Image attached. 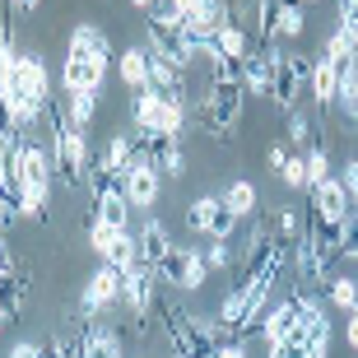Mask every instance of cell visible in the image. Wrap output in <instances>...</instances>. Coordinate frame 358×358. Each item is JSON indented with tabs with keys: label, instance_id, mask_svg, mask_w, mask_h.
<instances>
[{
	"label": "cell",
	"instance_id": "6da1fadb",
	"mask_svg": "<svg viewBox=\"0 0 358 358\" xmlns=\"http://www.w3.org/2000/svg\"><path fill=\"white\" fill-rule=\"evenodd\" d=\"M47 121H52V163H56V173H61V182L84 186L93 177V168H98V154L89 149V135L75 131L56 103L47 107Z\"/></svg>",
	"mask_w": 358,
	"mask_h": 358
},
{
	"label": "cell",
	"instance_id": "7a4b0ae2",
	"mask_svg": "<svg viewBox=\"0 0 358 358\" xmlns=\"http://www.w3.org/2000/svg\"><path fill=\"white\" fill-rule=\"evenodd\" d=\"M5 173H10V182L19 186V196H24V191H52L56 163H52V154H47L33 135H19L14 149L5 154Z\"/></svg>",
	"mask_w": 358,
	"mask_h": 358
},
{
	"label": "cell",
	"instance_id": "3957f363",
	"mask_svg": "<svg viewBox=\"0 0 358 358\" xmlns=\"http://www.w3.org/2000/svg\"><path fill=\"white\" fill-rule=\"evenodd\" d=\"M307 70H312V56L275 42V84H270V103H275L279 112H293V103H298V93H303V84H307Z\"/></svg>",
	"mask_w": 358,
	"mask_h": 358
},
{
	"label": "cell",
	"instance_id": "277c9868",
	"mask_svg": "<svg viewBox=\"0 0 358 358\" xmlns=\"http://www.w3.org/2000/svg\"><path fill=\"white\" fill-rule=\"evenodd\" d=\"M242 112H247V89H242V84H210L205 103H200V121H205L219 140L238 131Z\"/></svg>",
	"mask_w": 358,
	"mask_h": 358
},
{
	"label": "cell",
	"instance_id": "5b68a950",
	"mask_svg": "<svg viewBox=\"0 0 358 358\" xmlns=\"http://www.w3.org/2000/svg\"><path fill=\"white\" fill-rule=\"evenodd\" d=\"M154 275H159V284H173V289H182V293H196L200 284L210 279V266H205V252H200V247H173Z\"/></svg>",
	"mask_w": 358,
	"mask_h": 358
},
{
	"label": "cell",
	"instance_id": "8992f818",
	"mask_svg": "<svg viewBox=\"0 0 358 358\" xmlns=\"http://www.w3.org/2000/svg\"><path fill=\"white\" fill-rule=\"evenodd\" d=\"M89 247H93V256L112 270L145 266V261H140V238H131V233H112V228L89 224Z\"/></svg>",
	"mask_w": 358,
	"mask_h": 358
},
{
	"label": "cell",
	"instance_id": "52a82bcc",
	"mask_svg": "<svg viewBox=\"0 0 358 358\" xmlns=\"http://www.w3.org/2000/svg\"><path fill=\"white\" fill-rule=\"evenodd\" d=\"M117 303H121V270L98 261V270L89 275V284H84V293H80V317L98 321L107 307H117Z\"/></svg>",
	"mask_w": 358,
	"mask_h": 358
},
{
	"label": "cell",
	"instance_id": "ba28073f",
	"mask_svg": "<svg viewBox=\"0 0 358 358\" xmlns=\"http://www.w3.org/2000/svg\"><path fill=\"white\" fill-rule=\"evenodd\" d=\"M307 196H312V224L340 228L349 214H354V200H349V191H345V182H340V173L326 177L321 186H312Z\"/></svg>",
	"mask_w": 358,
	"mask_h": 358
},
{
	"label": "cell",
	"instance_id": "9c48e42d",
	"mask_svg": "<svg viewBox=\"0 0 358 358\" xmlns=\"http://www.w3.org/2000/svg\"><path fill=\"white\" fill-rule=\"evenodd\" d=\"M154 284H159V275H154L149 266L121 270V303H126V312H131L135 331H145V317H149V307H154Z\"/></svg>",
	"mask_w": 358,
	"mask_h": 358
},
{
	"label": "cell",
	"instance_id": "30bf717a",
	"mask_svg": "<svg viewBox=\"0 0 358 358\" xmlns=\"http://www.w3.org/2000/svg\"><path fill=\"white\" fill-rule=\"evenodd\" d=\"M121 191L131 200V210H154V205H159V191H163V173L140 154V159L131 163V173L121 177Z\"/></svg>",
	"mask_w": 358,
	"mask_h": 358
},
{
	"label": "cell",
	"instance_id": "8fae6325",
	"mask_svg": "<svg viewBox=\"0 0 358 358\" xmlns=\"http://www.w3.org/2000/svg\"><path fill=\"white\" fill-rule=\"evenodd\" d=\"M103 80H107L103 61L80 56V52H66V61H61V89L66 93H103Z\"/></svg>",
	"mask_w": 358,
	"mask_h": 358
},
{
	"label": "cell",
	"instance_id": "7c38bea8",
	"mask_svg": "<svg viewBox=\"0 0 358 358\" xmlns=\"http://www.w3.org/2000/svg\"><path fill=\"white\" fill-rule=\"evenodd\" d=\"M135 159H140L135 135H131V131H117V135L103 145V154H98V168H93V173H103V177H112V182H121V177L131 173Z\"/></svg>",
	"mask_w": 358,
	"mask_h": 358
},
{
	"label": "cell",
	"instance_id": "4fadbf2b",
	"mask_svg": "<svg viewBox=\"0 0 358 358\" xmlns=\"http://www.w3.org/2000/svg\"><path fill=\"white\" fill-rule=\"evenodd\" d=\"M270 84H275V42L256 47L242 61V89H247V98H270Z\"/></svg>",
	"mask_w": 358,
	"mask_h": 358
},
{
	"label": "cell",
	"instance_id": "5bb4252c",
	"mask_svg": "<svg viewBox=\"0 0 358 358\" xmlns=\"http://www.w3.org/2000/svg\"><path fill=\"white\" fill-rule=\"evenodd\" d=\"M256 331H261V340H266V345H284V340L298 331V298H284V303L266 307V312H261V321H256Z\"/></svg>",
	"mask_w": 358,
	"mask_h": 358
},
{
	"label": "cell",
	"instance_id": "9a60e30c",
	"mask_svg": "<svg viewBox=\"0 0 358 358\" xmlns=\"http://www.w3.org/2000/svg\"><path fill=\"white\" fill-rule=\"evenodd\" d=\"M66 52H80V56H93V61H103V66H117V56H112V42L98 24H75L70 28V42Z\"/></svg>",
	"mask_w": 358,
	"mask_h": 358
},
{
	"label": "cell",
	"instance_id": "2e32d148",
	"mask_svg": "<svg viewBox=\"0 0 358 358\" xmlns=\"http://www.w3.org/2000/svg\"><path fill=\"white\" fill-rule=\"evenodd\" d=\"M307 84H312V98H317V107L326 112V107H335V93H340V66H335L331 56H312V70H307Z\"/></svg>",
	"mask_w": 358,
	"mask_h": 358
},
{
	"label": "cell",
	"instance_id": "e0dca14e",
	"mask_svg": "<svg viewBox=\"0 0 358 358\" xmlns=\"http://www.w3.org/2000/svg\"><path fill=\"white\" fill-rule=\"evenodd\" d=\"M135 238H140V261H145L149 270H159V266H163V256H168V252L177 247V242L168 238V228H163V219H145Z\"/></svg>",
	"mask_w": 358,
	"mask_h": 358
},
{
	"label": "cell",
	"instance_id": "ac0fdd59",
	"mask_svg": "<svg viewBox=\"0 0 358 358\" xmlns=\"http://www.w3.org/2000/svg\"><path fill=\"white\" fill-rule=\"evenodd\" d=\"M117 75L131 93L149 89V47H126V52L117 56Z\"/></svg>",
	"mask_w": 358,
	"mask_h": 358
},
{
	"label": "cell",
	"instance_id": "d6986e66",
	"mask_svg": "<svg viewBox=\"0 0 358 358\" xmlns=\"http://www.w3.org/2000/svg\"><path fill=\"white\" fill-rule=\"evenodd\" d=\"M252 52H256V38L238 24V19H233V24H224L219 33H214V56H233V61H247Z\"/></svg>",
	"mask_w": 358,
	"mask_h": 358
},
{
	"label": "cell",
	"instance_id": "ffe728a7",
	"mask_svg": "<svg viewBox=\"0 0 358 358\" xmlns=\"http://www.w3.org/2000/svg\"><path fill=\"white\" fill-rule=\"evenodd\" d=\"M159 112H163V98H159L154 89H140V93H131V121H135V131L159 135Z\"/></svg>",
	"mask_w": 358,
	"mask_h": 358
},
{
	"label": "cell",
	"instance_id": "44dd1931",
	"mask_svg": "<svg viewBox=\"0 0 358 358\" xmlns=\"http://www.w3.org/2000/svg\"><path fill=\"white\" fill-rule=\"evenodd\" d=\"M219 200H224V205L238 214V219H252L256 205H261V191H256L247 177H238V182H228V186H224V196H219Z\"/></svg>",
	"mask_w": 358,
	"mask_h": 358
},
{
	"label": "cell",
	"instance_id": "7402d4cb",
	"mask_svg": "<svg viewBox=\"0 0 358 358\" xmlns=\"http://www.w3.org/2000/svg\"><path fill=\"white\" fill-rule=\"evenodd\" d=\"M98 98H103V93H66V107H61V112H66V121L75 126V131H89L93 126V117H98Z\"/></svg>",
	"mask_w": 358,
	"mask_h": 358
},
{
	"label": "cell",
	"instance_id": "603a6c76",
	"mask_svg": "<svg viewBox=\"0 0 358 358\" xmlns=\"http://www.w3.org/2000/svg\"><path fill=\"white\" fill-rule=\"evenodd\" d=\"M252 10H256V42L261 47L279 42V10H284V0H252Z\"/></svg>",
	"mask_w": 358,
	"mask_h": 358
},
{
	"label": "cell",
	"instance_id": "cb8c5ba5",
	"mask_svg": "<svg viewBox=\"0 0 358 358\" xmlns=\"http://www.w3.org/2000/svg\"><path fill=\"white\" fill-rule=\"evenodd\" d=\"M335 107L349 117V126H358V61H354V66H340V93H335Z\"/></svg>",
	"mask_w": 358,
	"mask_h": 358
},
{
	"label": "cell",
	"instance_id": "d4e9b609",
	"mask_svg": "<svg viewBox=\"0 0 358 358\" xmlns=\"http://www.w3.org/2000/svg\"><path fill=\"white\" fill-rule=\"evenodd\" d=\"M321 56H331L335 66H354V61H358V42L335 24L331 33H326V42H321Z\"/></svg>",
	"mask_w": 358,
	"mask_h": 358
},
{
	"label": "cell",
	"instance_id": "484cf974",
	"mask_svg": "<svg viewBox=\"0 0 358 358\" xmlns=\"http://www.w3.org/2000/svg\"><path fill=\"white\" fill-rule=\"evenodd\" d=\"M182 131H186V98H163L159 135H168V140H182Z\"/></svg>",
	"mask_w": 358,
	"mask_h": 358
},
{
	"label": "cell",
	"instance_id": "4316f807",
	"mask_svg": "<svg viewBox=\"0 0 358 358\" xmlns=\"http://www.w3.org/2000/svg\"><path fill=\"white\" fill-rule=\"evenodd\" d=\"M303 33H307V5L284 0V10H279V42H298Z\"/></svg>",
	"mask_w": 358,
	"mask_h": 358
},
{
	"label": "cell",
	"instance_id": "83f0119b",
	"mask_svg": "<svg viewBox=\"0 0 358 358\" xmlns=\"http://www.w3.org/2000/svg\"><path fill=\"white\" fill-rule=\"evenodd\" d=\"M19 307H24V275L19 270H5L0 275V312L5 317H19Z\"/></svg>",
	"mask_w": 358,
	"mask_h": 358
},
{
	"label": "cell",
	"instance_id": "f1b7e54d",
	"mask_svg": "<svg viewBox=\"0 0 358 358\" xmlns=\"http://www.w3.org/2000/svg\"><path fill=\"white\" fill-rule=\"evenodd\" d=\"M214 210H219V196H196L191 205H186V228L191 233H210V219H214Z\"/></svg>",
	"mask_w": 358,
	"mask_h": 358
},
{
	"label": "cell",
	"instance_id": "f546056e",
	"mask_svg": "<svg viewBox=\"0 0 358 358\" xmlns=\"http://www.w3.org/2000/svg\"><path fill=\"white\" fill-rule=\"evenodd\" d=\"M238 224H242V219H238L233 210H228L224 200H219V210H214V219H210V233H205V238H210V242H233Z\"/></svg>",
	"mask_w": 358,
	"mask_h": 358
},
{
	"label": "cell",
	"instance_id": "4dcf8cb0",
	"mask_svg": "<svg viewBox=\"0 0 358 358\" xmlns=\"http://www.w3.org/2000/svg\"><path fill=\"white\" fill-rule=\"evenodd\" d=\"M279 182L289 191H312V177H307V159L303 154H289V163L279 168Z\"/></svg>",
	"mask_w": 358,
	"mask_h": 358
},
{
	"label": "cell",
	"instance_id": "1f68e13d",
	"mask_svg": "<svg viewBox=\"0 0 358 358\" xmlns=\"http://www.w3.org/2000/svg\"><path fill=\"white\" fill-rule=\"evenodd\" d=\"M303 159H307V177H312V186H321L326 177H335V168H331V154L321 145H307L303 149Z\"/></svg>",
	"mask_w": 358,
	"mask_h": 358
},
{
	"label": "cell",
	"instance_id": "d6a6232c",
	"mask_svg": "<svg viewBox=\"0 0 358 358\" xmlns=\"http://www.w3.org/2000/svg\"><path fill=\"white\" fill-rule=\"evenodd\" d=\"M331 303L340 307V312H354V307H358V279L335 275V279H331Z\"/></svg>",
	"mask_w": 358,
	"mask_h": 358
},
{
	"label": "cell",
	"instance_id": "836d02e7",
	"mask_svg": "<svg viewBox=\"0 0 358 358\" xmlns=\"http://www.w3.org/2000/svg\"><path fill=\"white\" fill-rule=\"evenodd\" d=\"M210 84H242V61H233V56H210Z\"/></svg>",
	"mask_w": 358,
	"mask_h": 358
},
{
	"label": "cell",
	"instance_id": "e575fe53",
	"mask_svg": "<svg viewBox=\"0 0 358 358\" xmlns=\"http://www.w3.org/2000/svg\"><path fill=\"white\" fill-rule=\"evenodd\" d=\"M266 358H307V340H303V331H293L284 345H266Z\"/></svg>",
	"mask_w": 358,
	"mask_h": 358
},
{
	"label": "cell",
	"instance_id": "d590c367",
	"mask_svg": "<svg viewBox=\"0 0 358 358\" xmlns=\"http://www.w3.org/2000/svg\"><path fill=\"white\" fill-rule=\"evenodd\" d=\"M340 256H349V261H358V210L349 214L345 224H340Z\"/></svg>",
	"mask_w": 358,
	"mask_h": 358
},
{
	"label": "cell",
	"instance_id": "8d00e7d4",
	"mask_svg": "<svg viewBox=\"0 0 358 358\" xmlns=\"http://www.w3.org/2000/svg\"><path fill=\"white\" fill-rule=\"evenodd\" d=\"M289 145H298V149H307L312 145V121L303 117V112H289V135H284Z\"/></svg>",
	"mask_w": 358,
	"mask_h": 358
},
{
	"label": "cell",
	"instance_id": "74e56055",
	"mask_svg": "<svg viewBox=\"0 0 358 358\" xmlns=\"http://www.w3.org/2000/svg\"><path fill=\"white\" fill-rule=\"evenodd\" d=\"M205 266H210V270H228V266H233V242H210Z\"/></svg>",
	"mask_w": 358,
	"mask_h": 358
},
{
	"label": "cell",
	"instance_id": "f35d334b",
	"mask_svg": "<svg viewBox=\"0 0 358 358\" xmlns=\"http://www.w3.org/2000/svg\"><path fill=\"white\" fill-rule=\"evenodd\" d=\"M340 182H345L349 200H354V210H358V159H349L345 168H340Z\"/></svg>",
	"mask_w": 358,
	"mask_h": 358
},
{
	"label": "cell",
	"instance_id": "ab89813d",
	"mask_svg": "<svg viewBox=\"0 0 358 358\" xmlns=\"http://www.w3.org/2000/svg\"><path fill=\"white\" fill-rule=\"evenodd\" d=\"M214 358H252V354H247V345H242V340H224V345L214 349Z\"/></svg>",
	"mask_w": 358,
	"mask_h": 358
},
{
	"label": "cell",
	"instance_id": "60d3db41",
	"mask_svg": "<svg viewBox=\"0 0 358 358\" xmlns=\"http://www.w3.org/2000/svg\"><path fill=\"white\" fill-rule=\"evenodd\" d=\"M5 358H42V345H33V340H19V345H10V354Z\"/></svg>",
	"mask_w": 358,
	"mask_h": 358
},
{
	"label": "cell",
	"instance_id": "b9f144b4",
	"mask_svg": "<svg viewBox=\"0 0 358 358\" xmlns=\"http://www.w3.org/2000/svg\"><path fill=\"white\" fill-rule=\"evenodd\" d=\"M266 163H270V173H279V168L289 163V149H284V145H270L266 149Z\"/></svg>",
	"mask_w": 358,
	"mask_h": 358
},
{
	"label": "cell",
	"instance_id": "7bdbcfd3",
	"mask_svg": "<svg viewBox=\"0 0 358 358\" xmlns=\"http://www.w3.org/2000/svg\"><path fill=\"white\" fill-rule=\"evenodd\" d=\"M345 340L358 349V307H354V312H345Z\"/></svg>",
	"mask_w": 358,
	"mask_h": 358
},
{
	"label": "cell",
	"instance_id": "ee69618b",
	"mask_svg": "<svg viewBox=\"0 0 358 358\" xmlns=\"http://www.w3.org/2000/svg\"><path fill=\"white\" fill-rule=\"evenodd\" d=\"M5 5H10V14H19V10H38V0H5Z\"/></svg>",
	"mask_w": 358,
	"mask_h": 358
},
{
	"label": "cell",
	"instance_id": "f6af8a7d",
	"mask_svg": "<svg viewBox=\"0 0 358 358\" xmlns=\"http://www.w3.org/2000/svg\"><path fill=\"white\" fill-rule=\"evenodd\" d=\"M131 5H135L140 14H154V10H159V0H131Z\"/></svg>",
	"mask_w": 358,
	"mask_h": 358
},
{
	"label": "cell",
	"instance_id": "bcb514c9",
	"mask_svg": "<svg viewBox=\"0 0 358 358\" xmlns=\"http://www.w3.org/2000/svg\"><path fill=\"white\" fill-rule=\"evenodd\" d=\"M5 326H10V317H5V312H0V335H5Z\"/></svg>",
	"mask_w": 358,
	"mask_h": 358
},
{
	"label": "cell",
	"instance_id": "7dc6e473",
	"mask_svg": "<svg viewBox=\"0 0 358 358\" xmlns=\"http://www.w3.org/2000/svg\"><path fill=\"white\" fill-rule=\"evenodd\" d=\"M293 5H312V0H293Z\"/></svg>",
	"mask_w": 358,
	"mask_h": 358
}]
</instances>
